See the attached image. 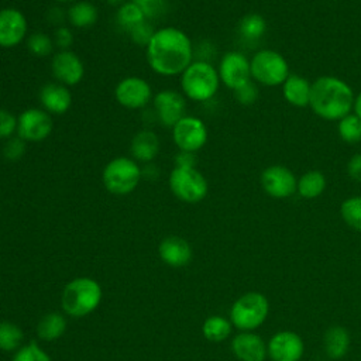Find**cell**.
<instances>
[{
    "label": "cell",
    "instance_id": "cell-12",
    "mask_svg": "<svg viewBox=\"0 0 361 361\" xmlns=\"http://www.w3.org/2000/svg\"><path fill=\"white\" fill-rule=\"evenodd\" d=\"M117 103L128 110H140L152 102V87L144 78L127 76L121 79L114 89Z\"/></svg>",
    "mask_w": 361,
    "mask_h": 361
},
{
    "label": "cell",
    "instance_id": "cell-39",
    "mask_svg": "<svg viewBox=\"0 0 361 361\" xmlns=\"http://www.w3.org/2000/svg\"><path fill=\"white\" fill-rule=\"evenodd\" d=\"M17 134V117L6 110L0 109V140H8Z\"/></svg>",
    "mask_w": 361,
    "mask_h": 361
},
{
    "label": "cell",
    "instance_id": "cell-43",
    "mask_svg": "<svg viewBox=\"0 0 361 361\" xmlns=\"http://www.w3.org/2000/svg\"><path fill=\"white\" fill-rule=\"evenodd\" d=\"M47 17H48V21L51 24H55V25L61 27L62 21L66 18V13L61 7H51Z\"/></svg>",
    "mask_w": 361,
    "mask_h": 361
},
{
    "label": "cell",
    "instance_id": "cell-3",
    "mask_svg": "<svg viewBox=\"0 0 361 361\" xmlns=\"http://www.w3.org/2000/svg\"><path fill=\"white\" fill-rule=\"evenodd\" d=\"M182 94L196 103L209 102L219 90L217 69L207 61H193L179 76Z\"/></svg>",
    "mask_w": 361,
    "mask_h": 361
},
{
    "label": "cell",
    "instance_id": "cell-28",
    "mask_svg": "<svg viewBox=\"0 0 361 361\" xmlns=\"http://www.w3.org/2000/svg\"><path fill=\"white\" fill-rule=\"evenodd\" d=\"M144 20H147L144 13L131 0H127L126 3L120 4L117 11H116V23H117V25L123 31H126L127 34L130 32V30L133 27H135L138 23H141Z\"/></svg>",
    "mask_w": 361,
    "mask_h": 361
},
{
    "label": "cell",
    "instance_id": "cell-9",
    "mask_svg": "<svg viewBox=\"0 0 361 361\" xmlns=\"http://www.w3.org/2000/svg\"><path fill=\"white\" fill-rule=\"evenodd\" d=\"M54 130V120L42 107H28L17 117V135L25 142H41Z\"/></svg>",
    "mask_w": 361,
    "mask_h": 361
},
{
    "label": "cell",
    "instance_id": "cell-8",
    "mask_svg": "<svg viewBox=\"0 0 361 361\" xmlns=\"http://www.w3.org/2000/svg\"><path fill=\"white\" fill-rule=\"evenodd\" d=\"M251 78L264 86L282 85L289 76L286 59L274 49H259L250 59Z\"/></svg>",
    "mask_w": 361,
    "mask_h": 361
},
{
    "label": "cell",
    "instance_id": "cell-11",
    "mask_svg": "<svg viewBox=\"0 0 361 361\" xmlns=\"http://www.w3.org/2000/svg\"><path fill=\"white\" fill-rule=\"evenodd\" d=\"M152 113L157 123L172 128L183 116H186V97L182 92L173 89L159 90L152 97Z\"/></svg>",
    "mask_w": 361,
    "mask_h": 361
},
{
    "label": "cell",
    "instance_id": "cell-13",
    "mask_svg": "<svg viewBox=\"0 0 361 361\" xmlns=\"http://www.w3.org/2000/svg\"><path fill=\"white\" fill-rule=\"evenodd\" d=\"M51 72L56 82L65 86H76L85 76V63L78 54L71 49H59L52 54Z\"/></svg>",
    "mask_w": 361,
    "mask_h": 361
},
{
    "label": "cell",
    "instance_id": "cell-22",
    "mask_svg": "<svg viewBox=\"0 0 361 361\" xmlns=\"http://www.w3.org/2000/svg\"><path fill=\"white\" fill-rule=\"evenodd\" d=\"M282 93L285 100L295 107H305L310 103L312 83L296 73H289L286 80L282 83Z\"/></svg>",
    "mask_w": 361,
    "mask_h": 361
},
{
    "label": "cell",
    "instance_id": "cell-4",
    "mask_svg": "<svg viewBox=\"0 0 361 361\" xmlns=\"http://www.w3.org/2000/svg\"><path fill=\"white\" fill-rule=\"evenodd\" d=\"M102 288L92 278H76L65 285L61 296L62 309L72 317L92 313L100 303Z\"/></svg>",
    "mask_w": 361,
    "mask_h": 361
},
{
    "label": "cell",
    "instance_id": "cell-36",
    "mask_svg": "<svg viewBox=\"0 0 361 361\" xmlns=\"http://www.w3.org/2000/svg\"><path fill=\"white\" fill-rule=\"evenodd\" d=\"M25 148H27V142L16 134L11 138L6 140L3 145V155L7 161L16 162L23 158V155L25 154Z\"/></svg>",
    "mask_w": 361,
    "mask_h": 361
},
{
    "label": "cell",
    "instance_id": "cell-31",
    "mask_svg": "<svg viewBox=\"0 0 361 361\" xmlns=\"http://www.w3.org/2000/svg\"><path fill=\"white\" fill-rule=\"evenodd\" d=\"M340 214L347 226L361 233V196L347 197L340 206Z\"/></svg>",
    "mask_w": 361,
    "mask_h": 361
},
{
    "label": "cell",
    "instance_id": "cell-47",
    "mask_svg": "<svg viewBox=\"0 0 361 361\" xmlns=\"http://www.w3.org/2000/svg\"><path fill=\"white\" fill-rule=\"evenodd\" d=\"M58 3H75V0H55Z\"/></svg>",
    "mask_w": 361,
    "mask_h": 361
},
{
    "label": "cell",
    "instance_id": "cell-42",
    "mask_svg": "<svg viewBox=\"0 0 361 361\" xmlns=\"http://www.w3.org/2000/svg\"><path fill=\"white\" fill-rule=\"evenodd\" d=\"M347 173L348 176L355 180L361 182V152L353 155L347 162Z\"/></svg>",
    "mask_w": 361,
    "mask_h": 361
},
{
    "label": "cell",
    "instance_id": "cell-38",
    "mask_svg": "<svg viewBox=\"0 0 361 361\" xmlns=\"http://www.w3.org/2000/svg\"><path fill=\"white\" fill-rule=\"evenodd\" d=\"M234 92V97L235 100L243 104V106H250L254 102H257L258 96H259V90L257 86V82L254 80H248L244 85L238 86L237 89L233 90Z\"/></svg>",
    "mask_w": 361,
    "mask_h": 361
},
{
    "label": "cell",
    "instance_id": "cell-44",
    "mask_svg": "<svg viewBox=\"0 0 361 361\" xmlns=\"http://www.w3.org/2000/svg\"><path fill=\"white\" fill-rule=\"evenodd\" d=\"M141 172H142V178L149 179V180L157 179L159 176V169L154 162H148V164L141 165Z\"/></svg>",
    "mask_w": 361,
    "mask_h": 361
},
{
    "label": "cell",
    "instance_id": "cell-19",
    "mask_svg": "<svg viewBox=\"0 0 361 361\" xmlns=\"http://www.w3.org/2000/svg\"><path fill=\"white\" fill-rule=\"evenodd\" d=\"M233 354L240 361H264L268 355L264 340L252 331H243L231 341Z\"/></svg>",
    "mask_w": 361,
    "mask_h": 361
},
{
    "label": "cell",
    "instance_id": "cell-32",
    "mask_svg": "<svg viewBox=\"0 0 361 361\" xmlns=\"http://www.w3.org/2000/svg\"><path fill=\"white\" fill-rule=\"evenodd\" d=\"M25 44H27L28 51L32 55L39 56V58L49 56L54 52V47H55L54 38H51L45 32H32V34H30L25 39Z\"/></svg>",
    "mask_w": 361,
    "mask_h": 361
},
{
    "label": "cell",
    "instance_id": "cell-33",
    "mask_svg": "<svg viewBox=\"0 0 361 361\" xmlns=\"http://www.w3.org/2000/svg\"><path fill=\"white\" fill-rule=\"evenodd\" d=\"M23 340L21 329L11 322H0V350L13 351Z\"/></svg>",
    "mask_w": 361,
    "mask_h": 361
},
{
    "label": "cell",
    "instance_id": "cell-6",
    "mask_svg": "<svg viewBox=\"0 0 361 361\" xmlns=\"http://www.w3.org/2000/svg\"><path fill=\"white\" fill-rule=\"evenodd\" d=\"M269 313V302L259 292H247L241 295L231 306V324L241 331H252L258 329Z\"/></svg>",
    "mask_w": 361,
    "mask_h": 361
},
{
    "label": "cell",
    "instance_id": "cell-46",
    "mask_svg": "<svg viewBox=\"0 0 361 361\" xmlns=\"http://www.w3.org/2000/svg\"><path fill=\"white\" fill-rule=\"evenodd\" d=\"M104 1H107L109 4H123V3H126L127 0H104Z\"/></svg>",
    "mask_w": 361,
    "mask_h": 361
},
{
    "label": "cell",
    "instance_id": "cell-5",
    "mask_svg": "<svg viewBox=\"0 0 361 361\" xmlns=\"http://www.w3.org/2000/svg\"><path fill=\"white\" fill-rule=\"evenodd\" d=\"M142 179L141 165L131 157H116L106 164L102 172L104 188L117 196L135 190Z\"/></svg>",
    "mask_w": 361,
    "mask_h": 361
},
{
    "label": "cell",
    "instance_id": "cell-16",
    "mask_svg": "<svg viewBox=\"0 0 361 361\" xmlns=\"http://www.w3.org/2000/svg\"><path fill=\"white\" fill-rule=\"evenodd\" d=\"M28 21L16 7L0 8V47L13 48L27 39Z\"/></svg>",
    "mask_w": 361,
    "mask_h": 361
},
{
    "label": "cell",
    "instance_id": "cell-34",
    "mask_svg": "<svg viewBox=\"0 0 361 361\" xmlns=\"http://www.w3.org/2000/svg\"><path fill=\"white\" fill-rule=\"evenodd\" d=\"M144 13L147 20L162 17L168 11V0H131Z\"/></svg>",
    "mask_w": 361,
    "mask_h": 361
},
{
    "label": "cell",
    "instance_id": "cell-10",
    "mask_svg": "<svg viewBox=\"0 0 361 361\" xmlns=\"http://www.w3.org/2000/svg\"><path fill=\"white\" fill-rule=\"evenodd\" d=\"M171 130L172 141L178 147V151L196 154L206 145L209 138L206 124L196 116H183Z\"/></svg>",
    "mask_w": 361,
    "mask_h": 361
},
{
    "label": "cell",
    "instance_id": "cell-45",
    "mask_svg": "<svg viewBox=\"0 0 361 361\" xmlns=\"http://www.w3.org/2000/svg\"><path fill=\"white\" fill-rule=\"evenodd\" d=\"M353 109H354V114H357L361 118V92L354 97Z\"/></svg>",
    "mask_w": 361,
    "mask_h": 361
},
{
    "label": "cell",
    "instance_id": "cell-37",
    "mask_svg": "<svg viewBox=\"0 0 361 361\" xmlns=\"http://www.w3.org/2000/svg\"><path fill=\"white\" fill-rule=\"evenodd\" d=\"M155 28L152 25V23L149 20H144L141 23H138L135 27H133L128 32L130 39L141 47H147V44L149 42L151 37L154 35Z\"/></svg>",
    "mask_w": 361,
    "mask_h": 361
},
{
    "label": "cell",
    "instance_id": "cell-17",
    "mask_svg": "<svg viewBox=\"0 0 361 361\" xmlns=\"http://www.w3.org/2000/svg\"><path fill=\"white\" fill-rule=\"evenodd\" d=\"M267 351L272 361H299L303 357L305 344L299 334L282 330L271 337Z\"/></svg>",
    "mask_w": 361,
    "mask_h": 361
},
{
    "label": "cell",
    "instance_id": "cell-40",
    "mask_svg": "<svg viewBox=\"0 0 361 361\" xmlns=\"http://www.w3.org/2000/svg\"><path fill=\"white\" fill-rule=\"evenodd\" d=\"M52 38H54L55 47L59 49H69L71 45L73 44V32L69 27H65V25L56 27Z\"/></svg>",
    "mask_w": 361,
    "mask_h": 361
},
{
    "label": "cell",
    "instance_id": "cell-29",
    "mask_svg": "<svg viewBox=\"0 0 361 361\" xmlns=\"http://www.w3.org/2000/svg\"><path fill=\"white\" fill-rule=\"evenodd\" d=\"M202 331L209 341L219 343L226 340L230 336L231 323L221 316H210L204 320Z\"/></svg>",
    "mask_w": 361,
    "mask_h": 361
},
{
    "label": "cell",
    "instance_id": "cell-30",
    "mask_svg": "<svg viewBox=\"0 0 361 361\" xmlns=\"http://www.w3.org/2000/svg\"><path fill=\"white\" fill-rule=\"evenodd\" d=\"M337 131L340 138L347 144H357L361 141V118L350 113L344 116L341 120H338Z\"/></svg>",
    "mask_w": 361,
    "mask_h": 361
},
{
    "label": "cell",
    "instance_id": "cell-20",
    "mask_svg": "<svg viewBox=\"0 0 361 361\" xmlns=\"http://www.w3.org/2000/svg\"><path fill=\"white\" fill-rule=\"evenodd\" d=\"M159 138L155 131L144 128L140 130L130 142V154L131 158L138 164H148L155 159L159 152Z\"/></svg>",
    "mask_w": 361,
    "mask_h": 361
},
{
    "label": "cell",
    "instance_id": "cell-1",
    "mask_svg": "<svg viewBox=\"0 0 361 361\" xmlns=\"http://www.w3.org/2000/svg\"><path fill=\"white\" fill-rule=\"evenodd\" d=\"M149 68L161 76H180L193 62L195 51L189 35L176 27L155 30L145 47Z\"/></svg>",
    "mask_w": 361,
    "mask_h": 361
},
{
    "label": "cell",
    "instance_id": "cell-18",
    "mask_svg": "<svg viewBox=\"0 0 361 361\" xmlns=\"http://www.w3.org/2000/svg\"><path fill=\"white\" fill-rule=\"evenodd\" d=\"M38 99L41 103V107L52 114H65L73 102L72 93L68 86L59 83V82H48L45 83L38 93Z\"/></svg>",
    "mask_w": 361,
    "mask_h": 361
},
{
    "label": "cell",
    "instance_id": "cell-21",
    "mask_svg": "<svg viewBox=\"0 0 361 361\" xmlns=\"http://www.w3.org/2000/svg\"><path fill=\"white\" fill-rule=\"evenodd\" d=\"M158 252L161 259L171 267H183L192 259V248L189 243L176 235L164 238L158 247Z\"/></svg>",
    "mask_w": 361,
    "mask_h": 361
},
{
    "label": "cell",
    "instance_id": "cell-26",
    "mask_svg": "<svg viewBox=\"0 0 361 361\" xmlns=\"http://www.w3.org/2000/svg\"><path fill=\"white\" fill-rule=\"evenodd\" d=\"M65 329H66L65 317L58 312H52L42 316V319L37 326V334L39 338L45 341H54L63 334Z\"/></svg>",
    "mask_w": 361,
    "mask_h": 361
},
{
    "label": "cell",
    "instance_id": "cell-35",
    "mask_svg": "<svg viewBox=\"0 0 361 361\" xmlns=\"http://www.w3.org/2000/svg\"><path fill=\"white\" fill-rule=\"evenodd\" d=\"M13 361H52V360L35 341H31L16 353Z\"/></svg>",
    "mask_w": 361,
    "mask_h": 361
},
{
    "label": "cell",
    "instance_id": "cell-7",
    "mask_svg": "<svg viewBox=\"0 0 361 361\" xmlns=\"http://www.w3.org/2000/svg\"><path fill=\"white\" fill-rule=\"evenodd\" d=\"M168 185L172 195L185 203H199L209 192V182L197 168L173 166Z\"/></svg>",
    "mask_w": 361,
    "mask_h": 361
},
{
    "label": "cell",
    "instance_id": "cell-23",
    "mask_svg": "<svg viewBox=\"0 0 361 361\" xmlns=\"http://www.w3.org/2000/svg\"><path fill=\"white\" fill-rule=\"evenodd\" d=\"M323 347L331 360L343 358L350 348V333L343 326H331L323 337Z\"/></svg>",
    "mask_w": 361,
    "mask_h": 361
},
{
    "label": "cell",
    "instance_id": "cell-15",
    "mask_svg": "<svg viewBox=\"0 0 361 361\" xmlns=\"http://www.w3.org/2000/svg\"><path fill=\"white\" fill-rule=\"evenodd\" d=\"M217 72L220 82L231 90L251 80L250 61L244 54L238 51H230L224 54L220 59Z\"/></svg>",
    "mask_w": 361,
    "mask_h": 361
},
{
    "label": "cell",
    "instance_id": "cell-14",
    "mask_svg": "<svg viewBox=\"0 0 361 361\" xmlns=\"http://www.w3.org/2000/svg\"><path fill=\"white\" fill-rule=\"evenodd\" d=\"M264 192L275 199H286L296 192L298 179L293 172L283 165H271L261 173Z\"/></svg>",
    "mask_w": 361,
    "mask_h": 361
},
{
    "label": "cell",
    "instance_id": "cell-24",
    "mask_svg": "<svg viewBox=\"0 0 361 361\" xmlns=\"http://www.w3.org/2000/svg\"><path fill=\"white\" fill-rule=\"evenodd\" d=\"M97 8L87 0H79L66 10V20L75 28H89L97 21Z\"/></svg>",
    "mask_w": 361,
    "mask_h": 361
},
{
    "label": "cell",
    "instance_id": "cell-25",
    "mask_svg": "<svg viewBox=\"0 0 361 361\" xmlns=\"http://www.w3.org/2000/svg\"><path fill=\"white\" fill-rule=\"evenodd\" d=\"M327 186V180L323 172L317 169H312L305 172L298 179L296 192L305 199H316L319 197Z\"/></svg>",
    "mask_w": 361,
    "mask_h": 361
},
{
    "label": "cell",
    "instance_id": "cell-27",
    "mask_svg": "<svg viewBox=\"0 0 361 361\" xmlns=\"http://www.w3.org/2000/svg\"><path fill=\"white\" fill-rule=\"evenodd\" d=\"M267 31V21L261 14L250 13L245 14L238 23V34L243 39L251 42L258 41Z\"/></svg>",
    "mask_w": 361,
    "mask_h": 361
},
{
    "label": "cell",
    "instance_id": "cell-2",
    "mask_svg": "<svg viewBox=\"0 0 361 361\" xmlns=\"http://www.w3.org/2000/svg\"><path fill=\"white\" fill-rule=\"evenodd\" d=\"M354 93L350 85L336 76H320L312 83L310 109L329 121H338L351 113Z\"/></svg>",
    "mask_w": 361,
    "mask_h": 361
},
{
    "label": "cell",
    "instance_id": "cell-41",
    "mask_svg": "<svg viewBox=\"0 0 361 361\" xmlns=\"http://www.w3.org/2000/svg\"><path fill=\"white\" fill-rule=\"evenodd\" d=\"M197 157L195 152H188V151H178L176 155L173 157V164L175 166L179 168H196Z\"/></svg>",
    "mask_w": 361,
    "mask_h": 361
}]
</instances>
